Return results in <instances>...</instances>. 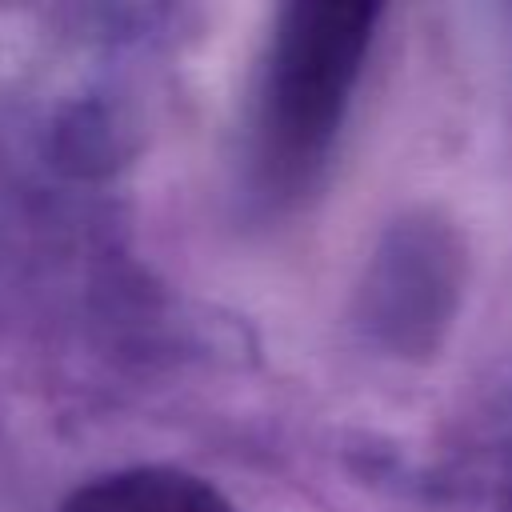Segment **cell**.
<instances>
[{
    "label": "cell",
    "instance_id": "cell-1",
    "mask_svg": "<svg viewBox=\"0 0 512 512\" xmlns=\"http://www.w3.org/2000/svg\"><path fill=\"white\" fill-rule=\"evenodd\" d=\"M376 12L372 4L284 8L260 100V132L276 168H300L328 144L372 40Z\"/></svg>",
    "mask_w": 512,
    "mask_h": 512
},
{
    "label": "cell",
    "instance_id": "cell-2",
    "mask_svg": "<svg viewBox=\"0 0 512 512\" xmlns=\"http://www.w3.org/2000/svg\"><path fill=\"white\" fill-rule=\"evenodd\" d=\"M60 512H236L208 480L164 468L140 464L96 476L92 484L76 488Z\"/></svg>",
    "mask_w": 512,
    "mask_h": 512
}]
</instances>
